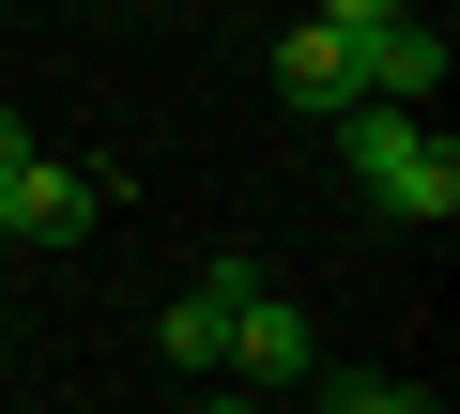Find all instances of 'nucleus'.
Wrapping results in <instances>:
<instances>
[{
  "mask_svg": "<svg viewBox=\"0 0 460 414\" xmlns=\"http://www.w3.org/2000/svg\"><path fill=\"white\" fill-rule=\"evenodd\" d=\"M93 216H108V184H93V169H62V154L31 138V169L0 184V231H16V246H93Z\"/></svg>",
  "mask_w": 460,
  "mask_h": 414,
  "instance_id": "obj_3",
  "label": "nucleus"
},
{
  "mask_svg": "<svg viewBox=\"0 0 460 414\" xmlns=\"http://www.w3.org/2000/svg\"><path fill=\"white\" fill-rule=\"evenodd\" d=\"M16 169H31V123H16V108H0V184H16Z\"/></svg>",
  "mask_w": 460,
  "mask_h": 414,
  "instance_id": "obj_7",
  "label": "nucleus"
},
{
  "mask_svg": "<svg viewBox=\"0 0 460 414\" xmlns=\"http://www.w3.org/2000/svg\"><path fill=\"white\" fill-rule=\"evenodd\" d=\"M338 154L368 184V216H399V231H445L460 216V154H445L429 108H338Z\"/></svg>",
  "mask_w": 460,
  "mask_h": 414,
  "instance_id": "obj_1",
  "label": "nucleus"
},
{
  "mask_svg": "<svg viewBox=\"0 0 460 414\" xmlns=\"http://www.w3.org/2000/svg\"><path fill=\"white\" fill-rule=\"evenodd\" d=\"M323 31H384V16H414V0H307Z\"/></svg>",
  "mask_w": 460,
  "mask_h": 414,
  "instance_id": "obj_6",
  "label": "nucleus"
},
{
  "mask_svg": "<svg viewBox=\"0 0 460 414\" xmlns=\"http://www.w3.org/2000/svg\"><path fill=\"white\" fill-rule=\"evenodd\" d=\"M138 16H154V0H138Z\"/></svg>",
  "mask_w": 460,
  "mask_h": 414,
  "instance_id": "obj_9",
  "label": "nucleus"
},
{
  "mask_svg": "<svg viewBox=\"0 0 460 414\" xmlns=\"http://www.w3.org/2000/svg\"><path fill=\"white\" fill-rule=\"evenodd\" d=\"M277 108H307V123H338V108H353V31H323V16H292V31H277Z\"/></svg>",
  "mask_w": 460,
  "mask_h": 414,
  "instance_id": "obj_5",
  "label": "nucleus"
},
{
  "mask_svg": "<svg viewBox=\"0 0 460 414\" xmlns=\"http://www.w3.org/2000/svg\"><path fill=\"white\" fill-rule=\"evenodd\" d=\"M230 383H246V399H292V383H307V307H292L277 277L230 292Z\"/></svg>",
  "mask_w": 460,
  "mask_h": 414,
  "instance_id": "obj_2",
  "label": "nucleus"
},
{
  "mask_svg": "<svg viewBox=\"0 0 460 414\" xmlns=\"http://www.w3.org/2000/svg\"><path fill=\"white\" fill-rule=\"evenodd\" d=\"M246 277H261V261H215L199 292H169V307H154V353H169L184 383H215V368H230V292H246Z\"/></svg>",
  "mask_w": 460,
  "mask_h": 414,
  "instance_id": "obj_4",
  "label": "nucleus"
},
{
  "mask_svg": "<svg viewBox=\"0 0 460 414\" xmlns=\"http://www.w3.org/2000/svg\"><path fill=\"white\" fill-rule=\"evenodd\" d=\"M199 414H261V399H199Z\"/></svg>",
  "mask_w": 460,
  "mask_h": 414,
  "instance_id": "obj_8",
  "label": "nucleus"
}]
</instances>
